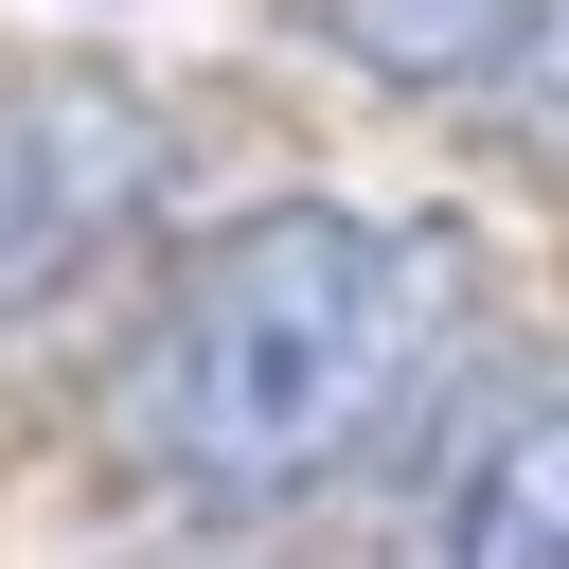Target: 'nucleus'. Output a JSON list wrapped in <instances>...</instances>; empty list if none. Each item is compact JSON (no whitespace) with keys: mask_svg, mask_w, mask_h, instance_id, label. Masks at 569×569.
<instances>
[{"mask_svg":"<svg viewBox=\"0 0 569 569\" xmlns=\"http://www.w3.org/2000/svg\"><path fill=\"white\" fill-rule=\"evenodd\" d=\"M160 213V107L71 53H0V320L71 302Z\"/></svg>","mask_w":569,"mask_h":569,"instance_id":"obj_2","label":"nucleus"},{"mask_svg":"<svg viewBox=\"0 0 569 569\" xmlns=\"http://www.w3.org/2000/svg\"><path fill=\"white\" fill-rule=\"evenodd\" d=\"M391 569H569V356L462 409V445L427 462Z\"/></svg>","mask_w":569,"mask_h":569,"instance_id":"obj_4","label":"nucleus"},{"mask_svg":"<svg viewBox=\"0 0 569 569\" xmlns=\"http://www.w3.org/2000/svg\"><path fill=\"white\" fill-rule=\"evenodd\" d=\"M302 36L391 71V89H427V107L569 142V0H302Z\"/></svg>","mask_w":569,"mask_h":569,"instance_id":"obj_3","label":"nucleus"},{"mask_svg":"<svg viewBox=\"0 0 569 569\" xmlns=\"http://www.w3.org/2000/svg\"><path fill=\"white\" fill-rule=\"evenodd\" d=\"M445 320H462L445 231L356 213V196L231 213L124 356V445L178 498L267 516V498H302V480H338L356 445L409 427V391L445 373Z\"/></svg>","mask_w":569,"mask_h":569,"instance_id":"obj_1","label":"nucleus"}]
</instances>
